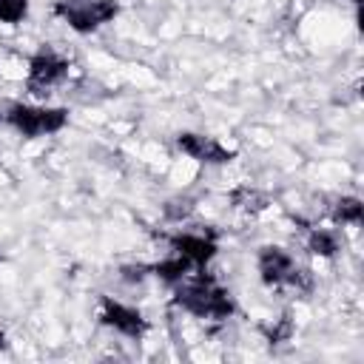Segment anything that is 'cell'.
Here are the masks:
<instances>
[{
  "label": "cell",
  "mask_w": 364,
  "mask_h": 364,
  "mask_svg": "<svg viewBox=\"0 0 364 364\" xmlns=\"http://www.w3.org/2000/svg\"><path fill=\"white\" fill-rule=\"evenodd\" d=\"M176 287V296H173V301L185 310V313H191V316H196V318H213V321H225V318H230L233 313H236V301H233V296L210 276V273H205V267H199V276L196 279H182L179 284H173Z\"/></svg>",
  "instance_id": "1"
},
{
  "label": "cell",
  "mask_w": 364,
  "mask_h": 364,
  "mask_svg": "<svg viewBox=\"0 0 364 364\" xmlns=\"http://www.w3.org/2000/svg\"><path fill=\"white\" fill-rule=\"evenodd\" d=\"M256 267H259V276L267 287H293L296 293L313 290V273L307 267H299L296 259L279 245L259 247Z\"/></svg>",
  "instance_id": "2"
},
{
  "label": "cell",
  "mask_w": 364,
  "mask_h": 364,
  "mask_svg": "<svg viewBox=\"0 0 364 364\" xmlns=\"http://www.w3.org/2000/svg\"><path fill=\"white\" fill-rule=\"evenodd\" d=\"M6 125L11 131H17L26 139H37V136H51L57 131L65 128L68 122V111L57 108V105H26V102H11L3 114Z\"/></svg>",
  "instance_id": "3"
},
{
  "label": "cell",
  "mask_w": 364,
  "mask_h": 364,
  "mask_svg": "<svg viewBox=\"0 0 364 364\" xmlns=\"http://www.w3.org/2000/svg\"><path fill=\"white\" fill-rule=\"evenodd\" d=\"M54 14L77 34H91L119 14L117 0H57Z\"/></svg>",
  "instance_id": "4"
},
{
  "label": "cell",
  "mask_w": 364,
  "mask_h": 364,
  "mask_svg": "<svg viewBox=\"0 0 364 364\" xmlns=\"http://www.w3.org/2000/svg\"><path fill=\"white\" fill-rule=\"evenodd\" d=\"M68 68L71 63L57 54L54 48H40L37 54H31L28 60V77H26V85L31 94H46L48 88L60 85L65 77H68Z\"/></svg>",
  "instance_id": "5"
},
{
  "label": "cell",
  "mask_w": 364,
  "mask_h": 364,
  "mask_svg": "<svg viewBox=\"0 0 364 364\" xmlns=\"http://www.w3.org/2000/svg\"><path fill=\"white\" fill-rule=\"evenodd\" d=\"M100 321L108 330H114V333H119L125 338H134V341H139L148 333L145 313L136 310V307H131V304H122V301H117L111 296H102L100 299Z\"/></svg>",
  "instance_id": "6"
},
{
  "label": "cell",
  "mask_w": 364,
  "mask_h": 364,
  "mask_svg": "<svg viewBox=\"0 0 364 364\" xmlns=\"http://www.w3.org/2000/svg\"><path fill=\"white\" fill-rule=\"evenodd\" d=\"M176 148H179L185 156H191V159H196V162H202V165H228V162L236 159V151H233V148L222 145L216 136L196 134V131H182V134H176Z\"/></svg>",
  "instance_id": "7"
},
{
  "label": "cell",
  "mask_w": 364,
  "mask_h": 364,
  "mask_svg": "<svg viewBox=\"0 0 364 364\" xmlns=\"http://www.w3.org/2000/svg\"><path fill=\"white\" fill-rule=\"evenodd\" d=\"M168 245L173 253H182L193 267H205L219 253V242L213 230H179L168 239Z\"/></svg>",
  "instance_id": "8"
},
{
  "label": "cell",
  "mask_w": 364,
  "mask_h": 364,
  "mask_svg": "<svg viewBox=\"0 0 364 364\" xmlns=\"http://www.w3.org/2000/svg\"><path fill=\"white\" fill-rule=\"evenodd\" d=\"M191 270H193V264H191L182 253H171L168 259H162V262L151 264V273H154V276H159V279H162V282H168V284H179L185 276H191Z\"/></svg>",
  "instance_id": "9"
},
{
  "label": "cell",
  "mask_w": 364,
  "mask_h": 364,
  "mask_svg": "<svg viewBox=\"0 0 364 364\" xmlns=\"http://www.w3.org/2000/svg\"><path fill=\"white\" fill-rule=\"evenodd\" d=\"M330 216H333L336 225H353V228H358L361 219H364V205H361L358 196H341L330 208Z\"/></svg>",
  "instance_id": "10"
},
{
  "label": "cell",
  "mask_w": 364,
  "mask_h": 364,
  "mask_svg": "<svg viewBox=\"0 0 364 364\" xmlns=\"http://www.w3.org/2000/svg\"><path fill=\"white\" fill-rule=\"evenodd\" d=\"M307 250L313 256H321V259H333L338 253V236L327 228H313L307 233Z\"/></svg>",
  "instance_id": "11"
},
{
  "label": "cell",
  "mask_w": 364,
  "mask_h": 364,
  "mask_svg": "<svg viewBox=\"0 0 364 364\" xmlns=\"http://www.w3.org/2000/svg\"><path fill=\"white\" fill-rule=\"evenodd\" d=\"M230 202H233V208H242V210H247V213H259V210H264L267 208V193H262V191H256V188H236L233 193H230Z\"/></svg>",
  "instance_id": "12"
},
{
  "label": "cell",
  "mask_w": 364,
  "mask_h": 364,
  "mask_svg": "<svg viewBox=\"0 0 364 364\" xmlns=\"http://www.w3.org/2000/svg\"><path fill=\"white\" fill-rule=\"evenodd\" d=\"M28 14V0H0V23L17 26Z\"/></svg>",
  "instance_id": "13"
},
{
  "label": "cell",
  "mask_w": 364,
  "mask_h": 364,
  "mask_svg": "<svg viewBox=\"0 0 364 364\" xmlns=\"http://www.w3.org/2000/svg\"><path fill=\"white\" fill-rule=\"evenodd\" d=\"M162 210H165V219L182 222V219H188V216L193 213V199H191V196H173V199L165 202Z\"/></svg>",
  "instance_id": "14"
},
{
  "label": "cell",
  "mask_w": 364,
  "mask_h": 364,
  "mask_svg": "<svg viewBox=\"0 0 364 364\" xmlns=\"http://www.w3.org/2000/svg\"><path fill=\"white\" fill-rule=\"evenodd\" d=\"M293 336V321H290V316H282L270 330H267V338H270V344H279V341H287Z\"/></svg>",
  "instance_id": "15"
},
{
  "label": "cell",
  "mask_w": 364,
  "mask_h": 364,
  "mask_svg": "<svg viewBox=\"0 0 364 364\" xmlns=\"http://www.w3.org/2000/svg\"><path fill=\"white\" fill-rule=\"evenodd\" d=\"M151 273V264H125V267H119V276H122V282H142L145 276Z\"/></svg>",
  "instance_id": "16"
},
{
  "label": "cell",
  "mask_w": 364,
  "mask_h": 364,
  "mask_svg": "<svg viewBox=\"0 0 364 364\" xmlns=\"http://www.w3.org/2000/svg\"><path fill=\"white\" fill-rule=\"evenodd\" d=\"M6 344H9V338H6V333L0 330V350H6Z\"/></svg>",
  "instance_id": "17"
}]
</instances>
